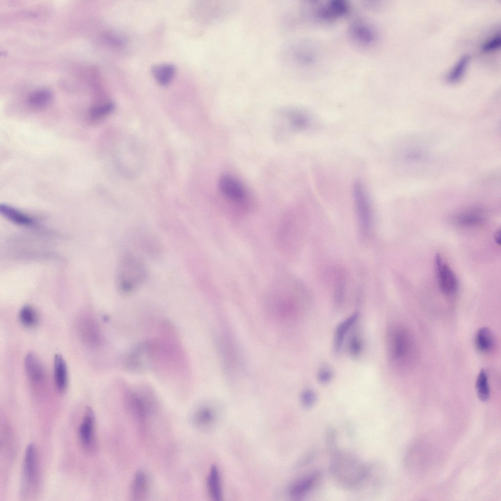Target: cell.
<instances>
[{
    "label": "cell",
    "instance_id": "29",
    "mask_svg": "<svg viewBox=\"0 0 501 501\" xmlns=\"http://www.w3.org/2000/svg\"><path fill=\"white\" fill-rule=\"evenodd\" d=\"M19 319L22 325L27 328L35 327L38 323V316L31 306L25 305L20 311Z\"/></svg>",
    "mask_w": 501,
    "mask_h": 501
},
{
    "label": "cell",
    "instance_id": "30",
    "mask_svg": "<svg viewBox=\"0 0 501 501\" xmlns=\"http://www.w3.org/2000/svg\"><path fill=\"white\" fill-rule=\"evenodd\" d=\"M476 389L478 399L483 402L487 401L490 396V388L487 373L482 369L478 374L476 383Z\"/></svg>",
    "mask_w": 501,
    "mask_h": 501
},
{
    "label": "cell",
    "instance_id": "9",
    "mask_svg": "<svg viewBox=\"0 0 501 501\" xmlns=\"http://www.w3.org/2000/svg\"><path fill=\"white\" fill-rule=\"evenodd\" d=\"M435 262L440 289L446 295L454 294L458 288V281L455 274L439 254L436 255Z\"/></svg>",
    "mask_w": 501,
    "mask_h": 501
},
{
    "label": "cell",
    "instance_id": "16",
    "mask_svg": "<svg viewBox=\"0 0 501 501\" xmlns=\"http://www.w3.org/2000/svg\"><path fill=\"white\" fill-rule=\"evenodd\" d=\"M287 116L290 126L296 131L308 130L315 123L313 115L309 112L302 109H290L287 112Z\"/></svg>",
    "mask_w": 501,
    "mask_h": 501
},
{
    "label": "cell",
    "instance_id": "3",
    "mask_svg": "<svg viewBox=\"0 0 501 501\" xmlns=\"http://www.w3.org/2000/svg\"><path fill=\"white\" fill-rule=\"evenodd\" d=\"M146 276V269L142 261L133 255H126L121 259L117 269L118 288L124 294L131 293L142 284Z\"/></svg>",
    "mask_w": 501,
    "mask_h": 501
},
{
    "label": "cell",
    "instance_id": "11",
    "mask_svg": "<svg viewBox=\"0 0 501 501\" xmlns=\"http://www.w3.org/2000/svg\"><path fill=\"white\" fill-rule=\"evenodd\" d=\"M218 419L217 409L209 404L202 405L196 408L191 417L194 426L204 431L211 429L215 426Z\"/></svg>",
    "mask_w": 501,
    "mask_h": 501
},
{
    "label": "cell",
    "instance_id": "23",
    "mask_svg": "<svg viewBox=\"0 0 501 501\" xmlns=\"http://www.w3.org/2000/svg\"><path fill=\"white\" fill-rule=\"evenodd\" d=\"M207 485L209 494L212 499L216 501L222 499V491L221 479L218 468L212 465L210 469L207 479Z\"/></svg>",
    "mask_w": 501,
    "mask_h": 501
},
{
    "label": "cell",
    "instance_id": "25",
    "mask_svg": "<svg viewBox=\"0 0 501 501\" xmlns=\"http://www.w3.org/2000/svg\"><path fill=\"white\" fill-rule=\"evenodd\" d=\"M176 68L170 64L156 65L152 69V73L159 84L163 86L168 85L172 80Z\"/></svg>",
    "mask_w": 501,
    "mask_h": 501
},
{
    "label": "cell",
    "instance_id": "19",
    "mask_svg": "<svg viewBox=\"0 0 501 501\" xmlns=\"http://www.w3.org/2000/svg\"><path fill=\"white\" fill-rule=\"evenodd\" d=\"M359 318V314L354 313L340 323L335 330L333 347L336 353H339L343 345L346 334L355 324Z\"/></svg>",
    "mask_w": 501,
    "mask_h": 501
},
{
    "label": "cell",
    "instance_id": "21",
    "mask_svg": "<svg viewBox=\"0 0 501 501\" xmlns=\"http://www.w3.org/2000/svg\"><path fill=\"white\" fill-rule=\"evenodd\" d=\"M53 375L57 389L60 392L64 391L68 383V370L64 359L60 354H56L54 356Z\"/></svg>",
    "mask_w": 501,
    "mask_h": 501
},
{
    "label": "cell",
    "instance_id": "20",
    "mask_svg": "<svg viewBox=\"0 0 501 501\" xmlns=\"http://www.w3.org/2000/svg\"><path fill=\"white\" fill-rule=\"evenodd\" d=\"M0 213L7 220L15 224L29 227L34 224V219L19 209L6 204H0Z\"/></svg>",
    "mask_w": 501,
    "mask_h": 501
},
{
    "label": "cell",
    "instance_id": "36",
    "mask_svg": "<svg viewBox=\"0 0 501 501\" xmlns=\"http://www.w3.org/2000/svg\"><path fill=\"white\" fill-rule=\"evenodd\" d=\"M333 371L327 366H323L319 369L317 374V378L319 383L326 384L329 383L333 378Z\"/></svg>",
    "mask_w": 501,
    "mask_h": 501
},
{
    "label": "cell",
    "instance_id": "15",
    "mask_svg": "<svg viewBox=\"0 0 501 501\" xmlns=\"http://www.w3.org/2000/svg\"><path fill=\"white\" fill-rule=\"evenodd\" d=\"M321 472L315 470L295 481L290 487L289 493L293 498L304 496L313 488L320 478Z\"/></svg>",
    "mask_w": 501,
    "mask_h": 501
},
{
    "label": "cell",
    "instance_id": "12",
    "mask_svg": "<svg viewBox=\"0 0 501 501\" xmlns=\"http://www.w3.org/2000/svg\"><path fill=\"white\" fill-rule=\"evenodd\" d=\"M348 9V4L344 1L330 0L320 5L316 11L315 15L321 20L330 21L345 15Z\"/></svg>",
    "mask_w": 501,
    "mask_h": 501
},
{
    "label": "cell",
    "instance_id": "27",
    "mask_svg": "<svg viewBox=\"0 0 501 501\" xmlns=\"http://www.w3.org/2000/svg\"><path fill=\"white\" fill-rule=\"evenodd\" d=\"M52 91L47 89L44 88L36 90L29 96L28 102L32 108L41 109L48 106L53 99Z\"/></svg>",
    "mask_w": 501,
    "mask_h": 501
},
{
    "label": "cell",
    "instance_id": "2",
    "mask_svg": "<svg viewBox=\"0 0 501 501\" xmlns=\"http://www.w3.org/2000/svg\"><path fill=\"white\" fill-rule=\"evenodd\" d=\"M329 470L338 482L347 489L359 488L368 478L370 468L356 456L336 449L329 453Z\"/></svg>",
    "mask_w": 501,
    "mask_h": 501
},
{
    "label": "cell",
    "instance_id": "35",
    "mask_svg": "<svg viewBox=\"0 0 501 501\" xmlns=\"http://www.w3.org/2000/svg\"><path fill=\"white\" fill-rule=\"evenodd\" d=\"M325 435L326 445L329 453L338 448L337 432L334 428H329L327 429Z\"/></svg>",
    "mask_w": 501,
    "mask_h": 501
},
{
    "label": "cell",
    "instance_id": "6",
    "mask_svg": "<svg viewBox=\"0 0 501 501\" xmlns=\"http://www.w3.org/2000/svg\"><path fill=\"white\" fill-rule=\"evenodd\" d=\"M353 195L361 231L366 236L369 234L371 226V211L365 187L360 180L353 183Z\"/></svg>",
    "mask_w": 501,
    "mask_h": 501
},
{
    "label": "cell",
    "instance_id": "4",
    "mask_svg": "<svg viewBox=\"0 0 501 501\" xmlns=\"http://www.w3.org/2000/svg\"><path fill=\"white\" fill-rule=\"evenodd\" d=\"M389 354L392 361L400 366L410 364L415 353L413 340L410 332L402 327L391 330L388 337Z\"/></svg>",
    "mask_w": 501,
    "mask_h": 501
},
{
    "label": "cell",
    "instance_id": "37",
    "mask_svg": "<svg viewBox=\"0 0 501 501\" xmlns=\"http://www.w3.org/2000/svg\"><path fill=\"white\" fill-rule=\"evenodd\" d=\"M500 46L501 36L500 33H497L483 45L482 49L484 51L489 52L497 49Z\"/></svg>",
    "mask_w": 501,
    "mask_h": 501
},
{
    "label": "cell",
    "instance_id": "39",
    "mask_svg": "<svg viewBox=\"0 0 501 501\" xmlns=\"http://www.w3.org/2000/svg\"><path fill=\"white\" fill-rule=\"evenodd\" d=\"M495 240L497 244L500 245L501 244V233L500 231L498 230L495 234Z\"/></svg>",
    "mask_w": 501,
    "mask_h": 501
},
{
    "label": "cell",
    "instance_id": "32",
    "mask_svg": "<svg viewBox=\"0 0 501 501\" xmlns=\"http://www.w3.org/2000/svg\"><path fill=\"white\" fill-rule=\"evenodd\" d=\"M345 288V279L344 275L340 271L338 273L335 292L334 300L337 306H341L343 302Z\"/></svg>",
    "mask_w": 501,
    "mask_h": 501
},
{
    "label": "cell",
    "instance_id": "13",
    "mask_svg": "<svg viewBox=\"0 0 501 501\" xmlns=\"http://www.w3.org/2000/svg\"><path fill=\"white\" fill-rule=\"evenodd\" d=\"M37 468L36 448L33 444H30L26 447L23 461V481L26 487L29 488L35 484Z\"/></svg>",
    "mask_w": 501,
    "mask_h": 501
},
{
    "label": "cell",
    "instance_id": "17",
    "mask_svg": "<svg viewBox=\"0 0 501 501\" xmlns=\"http://www.w3.org/2000/svg\"><path fill=\"white\" fill-rule=\"evenodd\" d=\"M24 367L29 380L33 384L42 383L45 379V370L38 357L33 352L28 353L24 359Z\"/></svg>",
    "mask_w": 501,
    "mask_h": 501
},
{
    "label": "cell",
    "instance_id": "24",
    "mask_svg": "<svg viewBox=\"0 0 501 501\" xmlns=\"http://www.w3.org/2000/svg\"><path fill=\"white\" fill-rule=\"evenodd\" d=\"M475 344L480 352L486 353L491 351L495 345V339L491 331L486 327L479 329L476 335Z\"/></svg>",
    "mask_w": 501,
    "mask_h": 501
},
{
    "label": "cell",
    "instance_id": "5",
    "mask_svg": "<svg viewBox=\"0 0 501 501\" xmlns=\"http://www.w3.org/2000/svg\"><path fill=\"white\" fill-rule=\"evenodd\" d=\"M125 396L130 409L141 420L146 418L156 404L153 392L145 386L127 390Z\"/></svg>",
    "mask_w": 501,
    "mask_h": 501
},
{
    "label": "cell",
    "instance_id": "18",
    "mask_svg": "<svg viewBox=\"0 0 501 501\" xmlns=\"http://www.w3.org/2000/svg\"><path fill=\"white\" fill-rule=\"evenodd\" d=\"M148 475L143 471L139 470L135 475L130 487V496L133 500H143L147 496L150 489Z\"/></svg>",
    "mask_w": 501,
    "mask_h": 501
},
{
    "label": "cell",
    "instance_id": "7",
    "mask_svg": "<svg viewBox=\"0 0 501 501\" xmlns=\"http://www.w3.org/2000/svg\"><path fill=\"white\" fill-rule=\"evenodd\" d=\"M217 346L224 367L228 373L237 372L240 364L237 346L230 334L223 333L217 338Z\"/></svg>",
    "mask_w": 501,
    "mask_h": 501
},
{
    "label": "cell",
    "instance_id": "28",
    "mask_svg": "<svg viewBox=\"0 0 501 501\" xmlns=\"http://www.w3.org/2000/svg\"><path fill=\"white\" fill-rule=\"evenodd\" d=\"M469 60L470 56L468 55L462 56L448 73L446 77L447 81L450 83L458 82L464 75Z\"/></svg>",
    "mask_w": 501,
    "mask_h": 501
},
{
    "label": "cell",
    "instance_id": "8",
    "mask_svg": "<svg viewBox=\"0 0 501 501\" xmlns=\"http://www.w3.org/2000/svg\"><path fill=\"white\" fill-rule=\"evenodd\" d=\"M349 32L354 42L363 47L371 46L378 39L376 28L372 24L364 20H359L352 23Z\"/></svg>",
    "mask_w": 501,
    "mask_h": 501
},
{
    "label": "cell",
    "instance_id": "38",
    "mask_svg": "<svg viewBox=\"0 0 501 501\" xmlns=\"http://www.w3.org/2000/svg\"><path fill=\"white\" fill-rule=\"evenodd\" d=\"M315 453L313 452H311L306 455L300 461L299 465L300 466H303L305 465L307 462H309L312 458L314 457V455Z\"/></svg>",
    "mask_w": 501,
    "mask_h": 501
},
{
    "label": "cell",
    "instance_id": "10",
    "mask_svg": "<svg viewBox=\"0 0 501 501\" xmlns=\"http://www.w3.org/2000/svg\"><path fill=\"white\" fill-rule=\"evenodd\" d=\"M94 412L91 408L87 407L79 429V437L83 449L88 452L92 451L94 447Z\"/></svg>",
    "mask_w": 501,
    "mask_h": 501
},
{
    "label": "cell",
    "instance_id": "14",
    "mask_svg": "<svg viewBox=\"0 0 501 501\" xmlns=\"http://www.w3.org/2000/svg\"><path fill=\"white\" fill-rule=\"evenodd\" d=\"M219 186L224 196L233 202H240L245 198V192L242 185L229 175L222 176L219 180Z\"/></svg>",
    "mask_w": 501,
    "mask_h": 501
},
{
    "label": "cell",
    "instance_id": "26",
    "mask_svg": "<svg viewBox=\"0 0 501 501\" xmlns=\"http://www.w3.org/2000/svg\"><path fill=\"white\" fill-rule=\"evenodd\" d=\"M484 219V215L480 211L474 209L459 214L455 217L454 221L460 226L473 227L480 224Z\"/></svg>",
    "mask_w": 501,
    "mask_h": 501
},
{
    "label": "cell",
    "instance_id": "1",
    "mask_svg": "<svg viewBox=\"0 0 501 501\" xmlns=\"http://www.w3.org/2000/svg\"><path fill=\"white\" fill-rule=\"evenodd\" d=\"M147 342L148 360L159 373L177 378L188 376L186 356L177 332L170 322L163 321L155 339Z\"/></svg>",
    "mask_w": 501,
    "mask_h": 501
},
{
    "label": "cell",
    "instance_id": "31",
    "mask_svg": "<svg viewBox=\"0 0 501 501\" xmlns=\"http://www.w3.org/2000/svg\"><path fill=\"white\" fill-rule=\"evenodd\" d=\"M114 108L113 103L109 102L92 107L89 112V116L93 120H100L110 114Z\"/></svg>",
    "mask_w": 501,
    "mask_h": 501
},
{
    "label": "cell",
    "instance_id": "34",
    "mask_svg": "<svg viewBox=\"0 0 501 501\" xmlns=\"http://www.w3.org/2000/svg\"><path fill=\"white\" fill-rule=\"evenodd\" d=\"M300 399L302 405L304 408L308 409L312 407L315 404L317 396L314 390L308 388L302 391Z\"/></svg>",
    "mask_w": 501,
    "mask_h": 501
},
{
    "label": "cell",
    "instance_id": "33",
    "mask_svg": "<svg viewBox=\"0 0 501 501\" xmlns=\"http://www.w3.org/2000/svg\"><path fill=\"white\" fill-rule=\"evenodd\" d=\"M362 348L363 344L360 336L356 332L353 333L348 342L349 354L352 358H358L362 352Z\"/></svg>",
    "mask_w": 501,
    "mask_h": 501
},
{
    "label": "cell",
    "instance_id": "22",
    "mask_svg": "<svg viewBox=\"0 0 501 501\" xmlns=\"http://www.w3.org/2000/svg\"><path fill=\"white\" fill-rule=\"evenodd\" d=\"M80 323V332L83 339L92 345H97L100 342V333L96 323L90 319H84Z\"/></svg>",
    "mask_w": 501,
    "mask_h": 501
}]
</instances>
